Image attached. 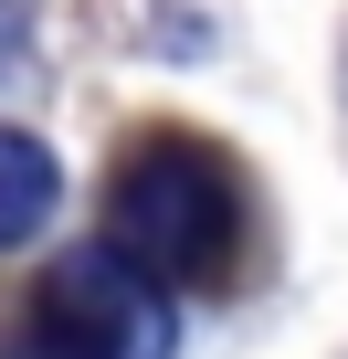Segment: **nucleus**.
<instances>
[{
	"instance_id": "1",
	"label": "nucleus",
	"mask_w": 348,
	"mask_h": 359,
	"mask_svg": "<svg viewBox=\"0 0 348 359\" xmlns=\"http://www.w3.org/2000/svg\"><path fill=\"white\" fill-rule=\"evenodd\" d=\"M106 254L137 285H222L243 264V180L190 127H148L106 169Z\"/></svg>"
},
{
	"instance_id": "2",
	"label": "nucleus",
	"mask_w": 348,
	"mask_h": 359,
	"mask_svg": "<svg viewBox=\"0 0 348 359\" xmlns=\"http://www.w3.org/2000/svg\"><path fill=\"white\" fill-rule=\"evenodd\" d=\"M0 359H169L158 285H137L106 243L95 254H64L22 296V317L0 327Z\"/></svg>"
},
{
	"instance_id": "3",
	"label": "nucleus",
	"mask_w": 348,
	"mask_h": 359,
	"mask_svg": "<svg viewBox=\"0 0 348 359\" xmlns=\"http://www.w3.org/2000/svg\"><path fill=\"white\" fill-rule=\"evenodd\" d=\"M53 201H64L53 148H43L32 127H0V243H32V233L53 222Z\"/></svg>"
}]
</instances>
